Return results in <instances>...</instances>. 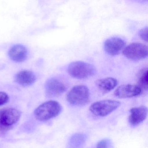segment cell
<instances>
[{"label":"cell","instance_id":"cell-1","mask_svg":"<svg viewBox=\"0 0 148 148\" xmlns=\"http://www.w3.org/2000/svg\"><path fill=\"white\" fill-rule=\"evenodd\" d=\"M62 110V106L58 102L49 100L40 105L35 110L34 116L39 121H47L58 116Z\"/></svg>","mask_w":148,"mask_h":148},{"label":"cell","instance_id":"cell-2","mask_svg":"<svg viewBox=\"0 0 148 148\" xmlns=\"http://www.w3.org/2000/svg\"><path fill=\"white\" fill-rule=\"evenodd\" d=\"M68 74L77 79H85L94 76L96 69L94 66L83 61H77L71 63L67 67Z\"/></svg>","mask_w":148,"mask_h":148},{"label":"cell","instance_id":"cell-3","mask_svg":"<svg viewBox=\"0 0 148 148\" xmlns=\"http://www.w3.org/2000/svg\"><path fill=\"white\" fill-rule=\"evenodd\" d=\"M89 89L84 85H77L73 87L67 93V102L74 106L85 105L90 100Z\"/></svg>","mask_w":148,"mask_h":148},{"label":"cell","instance_id":"cell-4","mask_svg":"<svg viewBox=\"0 0 148 148\" xmlns=\"http://www.w3.org/2000/svg\"><path fill=\"white\" fill-rule=\"evenodd\" d=\"M21 116L20 112L14 108L0 110V133H5L12 129Z\"/></svg>","mask_w":148,"mask_h":148},{"label":"cell","instance_id":"cell-5","mask_svg":"<svg viewBox=\"0 0 148 148\" xmlns=\"http://www.w3.org/2000/svg\"><path fill=\"white\" fill-rule=\"evenodd\" d=\"M120 105V102L117 100L110 99L101 100L92 104L90 107V110L95 116L105 117L116 110Z\"/></svg>","mask_w":148,"mask_h":148},{"label":"cell","instance_id":"cell-6","mask_svg":"<svg viewBox=\"0 0 148 148\" xmlns=\"http://www.w3.org/2000/svg\"><path fill=\"white\" fill-rule=\"evenodd\" d=\"M123 53L127 58L137 61L147 58L148 47L142 43H132L125 47Z\"/></svg>","mask_w":148,"mask_h":148},{"label":"cell","instance_id":"cell-7","mask_svg":"<svg viewBox=\"0 0 148 148\" xmlns=\"http://www.w3.org/2000/svg\"><path fill=\"white\" fill-rule=\"evenodd\" d=\"M66 90L64 83L57 78H51L47 80L45 85L46 95L48 97H59Z\"/></svg>","mask_w":148,"mask_h":148},{"label":"cell","instance_id":"cell-8","mask_svg":"<svg viewBox=\"0 0 148 148\" xmlns=\"http://www.w3.org/2000/svg\"><path fill=\"white\" fill-rule=\"evenodd\" d=\"M125 41L119 37H112L106 40L104 44L106 52L112 56L118 55L125 47Z\"/></svg>","mask_w":148,"mask_h":148},{"label":"cell","instance_id":"cell-9","mask_svg":"<svg viewBox=\"0 0 148 148\" xmlns=\"http://www.w3.org/2000/svg\"><path fill=\"white\" fill-rule=\"evenodd\" d=\"M142 94V90L137 85H123L114 92V95L119 98H130L138 97Z\"/></svg>","mask_w":148,"mask_h":148},{"label":"cell","instance_id":"cell-10","mask_svg":"<svg viewBox=\"0 0 148 148\" xmlns=\"http://www.w3.org/2000/svg\"><path fill=\"white\" fill-rule=\"evenodd\" d=\"M148 109L145 106L132 108L130 110L129 121L132 126H136L143 123L147 118Z\"/></svg>","mask_w":148,"mask_h":148},{"label":"cell","instance_id":"cell-11","mask_svg":"<svg viewBox=\"0 0 148 148\" xmlns=\"http://www.w3.org/2000/svg\"><path fill=\"white\" fill-rule=\"evenodd\" d=\"M8 55L10 58L14 61L23 62L27 59L28 51L23 45H14L10 48Z\"/></svg>","mask_w":148,"mask_h":148},{"label":"cell","instance_id":"cell-12","mask_svg":"<svg viewBox=\"0 0 148 148\" xmlns=\"http://www.w3.org/2000/svg\"><path fill=\"white\" fill-rule=\"evenodd\" d=\"M37 78L35 74L32 71L24 70L16 74L15 80L17 84L24 87L30 86L33 84Z\"/></svg>","mask_w":148,"mask_h":148},{"label":"cell","instance_id":"cell-13","mask_svg":"<svg viewBox=\"0 0 148 148\" xmlns=\"http://www.w3.org/2000/svg\"><path fill=\"white\" fill-rule=\"evenodd\" d=\"M118 84L116 79L112 77L105 78L99 79L96 82L98 88L103 92L106 93L112 90Z\"/></svg>","mask_w":148,"mask_h":148},{"label":"cell","instance_id":"cell-14","mask_svg":"<svg viewBox=\"0 0 148 148\" xmlns=\"http://www.w3.org/2000/svg\"><path fill=\"white\" fill-rule=\"evenodd\" d=\"M86 139L87 136L84 133L73 134L69 139L66 148H84Z\"/></svg>","mask_w":148,"mask_h":148},{"label":"cell","instance_id":"cell-15","mask_svg":"<svg viewBox=\"0 0 148 148\" xmlns=\"http://www.w3.org/2000/svg\"><path fill=\"white\" fill-rule=\"evenodd\" d=\"M138 86L142 90V93L148 90V69L144 68L140 72L138 76Z\"/></svg>","mask_w":148,"mask_h":148},{"label":"cell","instance_id":"cell-16","mask_svg":"<svg viewBox=\"0 0 148 148\" xmlns=\"http://www.w3.org/2000/svg\"><path fill=\"white\" fill-rule=\"evenodd\" d=\"M112 143L109 139H104L99 141L97 144L96 148H112Z\"/></svg>","mask_w":148,"mask_h":148},{"label":"cell","instance_id":"cell-17","mask_svg":"<svg viewBox=\"0 0 148 148\" xmlns=\"http://www.w3.org/2000/svg\"><path fill=\"white\" fill-rule=\"evenodd\" d=\"M9 101V97L6 92L0 91V106L7 103Z\"/></svg>","mask_w":148,"mask_h":148},{"label":"cell","instance_id":"cell-18","mask_svg":"<svg viewBox=\"0 0 148 148\" xmlns=\"http://www.w3.org/2000/svg\"><path fill=\"white\" fill-rule=\"evenodd\" d=\"M139 36L141 39L145 42L148 41V27H144L139 32Z\"/></svg>","mask_w":148,"mask_h":148}]
</instances>
